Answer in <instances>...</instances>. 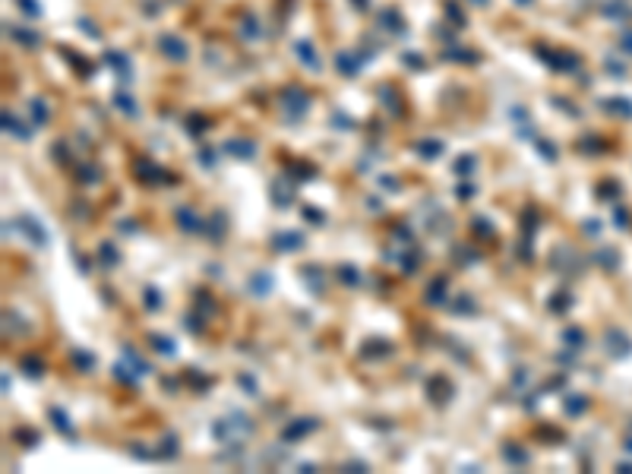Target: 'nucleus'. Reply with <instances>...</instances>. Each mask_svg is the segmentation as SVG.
<instances>
[{
  "mask_svg": "<svg viewBox=\"0 0 632 474\" xmlns=\"http://www.w3.org/2000/svg\"><path fill=\"white\" fill-rule=\"evenodd\" d=\"M272 244H275V250H282V253H294V250L304 247V234L301 231H282V234L272 237Z\"/></svg>",
  "mask_w": 632,
  "mask_h": 474,
  "instance_id": "1",
  "label": "nucleus"
},
{
  "mask_svg": "<svg viewBox=\"0 0 632 474\" xmlns=\"http://www.w3.org/2000/svg\"><path fill=\"white\" fill-rule=\"evenodd\" d=\"M316 427H320V421H313V417H301V421H294V424H288L282 436H285V440H291V443H294V440H301V436L313 433Z\"/></svg>",
  "mask_w": 632,
  "mask_h": 474,
  "instance_id": "2",
  "label": "nucleus"
},
{
  "mask_svg": "<svg viewBox=\"0 0 632 474\" xmlns=\"http://www.w3.org/2000/svg\"><path fill=\"white\" fill-rule=\"evenodd\" d=\"M19 228L29 234V241H32V244H38V247H45V244H48V231H45L38 222H35L32 215H23V218H19Z\"/></svg>",
  "mask_w": 632,
  "mask_h": 474,
  "instance_id": "3",
  "label": "nucleus"
},
{
  "mask_svg": "<svg viewBox=\"0 0 632 474\" xmlns=\"http://www.w3.org/2000/svg\"><path fill=\"white\" fill-rule=\"evenodd\" d=\"M177 225H180L183 231H190V234H199V231H202V218H199L193 209L183 206V209H177Z\"/></svg>",
  "mask_w": 632,
  "mask_h": 474,
  "instance_id": "4",
  "label": "nucleus"
},
{
  "mask_svg": "<svg viewBox=\"0 0 632 474\" xmlns=\"http://www.w3.org/2000/svg\"><path fill=\"white\" fill-rule=\"evenodd\" d=\"M250 291L256 297H266L269 291H272V275H266V272H256V275L250 278Z\"/></svg>",
  "mask_w": 632,
  "mask_h": 474,
  "instance_id": "5",
  "label": "nucleus"
},
{
  "mask_svg": "<svg viewBox=\"0 0 632 474\" xmlns=\"http://www.w3.org/2000/svg\"><path fill=\"white\" fill-rule=\"evenodd\" d=\"M136 177H142L145 184H158V180H164V171H158L155 165H149V161H139V165H136Z\"/></svg>",
  "mask_w": 632,
  "mask_h": 474,
  "instance_id": "6",
  "label": "nucleus"
},
{
  "mask_svg": "<svg viewBox=\"0 0 632 474\" xmlns=\"http://www.w3.org/2000/svg\"><path fill=\"white\" fill-rule=\"evenodd\" d=\"M228 152L237 155V158H253V155H256V145L247 142V139H231V142H228Z\"/></svg>",
  "mask_w": 632,
  "mask_h": 474,
  "instance_id": "7",
  "label": "nucleus"
},
{
  "mask_svg": "<svg viewBox=\"0 0 632 474\" xmlns=\"http://www.w3.org/2000/svg\"><path fill=\"white\" fill-rule=\"evenodd\" d=\"M272 190H275V193H272L275 206H288L291 199H294V187L288 190V187H285V180H275V184H272Z\"/></svg>",
  "mask_w": 632,
  "mask_h": 474,
  "instance_id": "8",
  "label": "nucleus"
},
{
  "mask_svg": "<svg viewBox=\"0 0 632 474\" xmlns=\"http://www.w3.org/2000/svg\"><path fill=\"white\" fill-rule=\"evenodd\" d=\"M443 149H446V145H443L439 139H424V142H417V155H424V158H436V155H443Z\"/></svg>",
  "mask_w": 632,
  "mask_h": 474,
  "instance_id": "9",
  "label": "nucleus"
},
{
  "mask_svg": "<svg viewBox=\"0 0 632 474\" xmlns=\"http://www.w3.org/2000/svg\"><path fill=\"white\" fill-rule=\"evenodd\" d=\"M427 300L430 304H443L446 300V278H433L430 288H427Z\"/></svg>",
  "mask_w": 632,
  "mask_h": 474,
  "instance_id": "10",
  "label": "nucleus"
},
{
  "mask_svg": "<svg viewBox=\"0 0 632 474\" xmlns=\"http://www.w3.org/2000/svg\"><path fill=\"white\" fill-rule=\"evenodd\" d=\"M123 357H127L130 363H133V373H136V376H145L149 370H152V367H149V363H145L142 357H136V351L130 348V344H127V348H123Z\"/></svg>",
  "mask_w": 632,
  "mask_h": 474,
  "instance_id": "11",
  "label": "nucleus"
},
{
  "mask_svg": "<svg viewBox=\"0 0 632 474\" xmlns=\"http://www.w3.org/2000/svg\"><path fill=\"white\" fill-rule=\"evenodd\" d=\"M503 455H506V462H509V465H528V452H525V449H515L512 443H509V446H503Z\"/></svg>",
  "mask_w": 632,
  "mask_h": 474,
  "instance_id": "12",
  "label": "nucleus"
},
{
  "mask_svg": "<svg viewBox=\"0 0 632 474\" xmlns=\"http://www.w3.org/2000/svg\"><path fill=\"white\" fill-rule=\"evenodd\" d=\"M98 256H101V263H104L108 269H114V266L120 263V253L111 247V244H101V247H98Z\"/></svg>",
  "mask_w": 632,
  "mask_h": 474,
  "instance_id": "13",
  "label": "nucleus"
},
{
  "mask_svg": "<svg viewBox=\"0 0 632 474\" xmlns=\"http://www.w3.org/2000/svg\"><path fill=\"white\" fill-rule=\"evenodd\" d=\"M304 278H307V285H310L313 291H320V294H323V272L316 269V266H304Z\"/></svg>",
  "mask_w": 632,
  "mask_h": 474,
  "instance_id": "14",
  "label": "nucleus"
},
{
  "mask_svg": "<svg viewBox=\"0 0 632 474\" xmlns=\"http://www.w3.org/2000/svg\"><path fill=\"white\" fill-rule=\"evenodd\" d=\"M48 414H51V421H54V427H57V430H64V433H73V424H70L67 411H60V408H51Z\"/></svg>",
  "mask_w": 632,
  "mask_h": 474,
  "instance_id": "15",
  "label": "nucleus"
},
{
  "mask_svg": "<svg viewBox=\"0 0 632 474\" xmlns=\"http://www.w3.org/2000/svg\"><path fill=\"white\" fill-rule=\"evenodd\" d=\"M4 126H7L10 133H16L19 139H29V130H26V126H23L19 120H13V114H4Z\"/></svg>",
  "mask_w": 632,
  "mask_h": 474,
  "instance_id": "16",
  "label": "nucleus"
},
{
  "mask_svg": "<svg viewBox=\"0 0 632 474\" xmlns=\"http://www.w3.org/2000/svg\"><path fill=\"white\" fill-rule=\"evenodd\" d=\"M152 341H155V351L168 354V357H174V354H177V348H174V341H171V338H164V335H152Z\"/></svg>",
  "mask_w": 632,
  "mask_h": 474,
  "instance_id": "17",
  "label": "nucleus"
},
{
  "mask_svg": "<svg viewBox=\"0 0 632 474\" xmlns=\"http://www.w3.org/2000/svg\"><path fill=\"white\" fill-rule=\"evenodd\" d=\"M474 165H477L474 155H461V158L455 161V174H461V177H465V174H471V171H474Z\"/></svg>",
  "mask_w": 632,
  "mask_h": 474,
  "instance_id": "18",
  "label": "nucleus"
},
{
  "mask_svg": "<svg viewBox=\"0 0 632 474\" xmlns=\"http://www.w3.org/2000/svg\"><path fill=\"white\" fill-rule=\"evenodd\" d=\"M339 278H342L345 285H357V282H361V272H357L354 266H342V269H339Z\"/></svg>",
  "mask_w": 632,
  "mask_h": 474,
  "instance_id": "19",
  "label": "nucleus"
},
{
  "mask_svg": "<svg viewBox=\"0 0 632 474\" xmlns=\"http://www.w3.org/2000/svg\"><path fill=\"white\" fill-rule=\"evenodd\" d=\"M73 360H76L79 370H92V367H95V357L86 354V351H73Z\"/></svg>",
  "mask_w": 632,
  "mask_h": 474,
  "instance_id": "20",
  "label": "nucleus"
},
{
  "mask_svg": "<svg viewBox=\"0 0 632 474\" xmlns=\"http://www.w3.org/2000/svg\"><path fill=\"white\" fill-rule=\"evenodd\" d=\"M79 180H82V184H98V180H101V174L95 171V165H82V171H79Z\"/></svg>",
  "mask_w": 632,
  "mask_h": 474,
  "instance_id": "21",
  "label": "nucleus"
},
{
  "mask_svg": "<svg viewBox=\"0 0 632 474\" xmlns=\"http://www.w3.org/2000/svg\"><path fill=\"white\" fill-rule=\"evenodd\" d=\"M455 310H458V313H474V310H477V304H474V300H471L468 294H458V300H455Z\"/></svg>",
  "mask_w": 632,
  "mask_h": 474,
  "instance_id": "22",
  "label": "nucleus"
},
{
  "mask_svg": "<svg viewBox=\"0 0 632 474\" xmlns=\"http://www.w3.org/2000/svg\"><path fill=\"white\" fill-rule=\"evenodd\" d=\"M145 307H149V310H158V307H161V294H158L155 288H145Z\"/></svg>",
  "mask_w": 632,
  "mask_h": 474,
  "instance_id": "23",
  "label": "nucleus"
},
{
  "mask_svg": "<svg viewBox=\"0 0 632 474\" xmlns=\"http://www.w3.org/2000/svg\"><path fill=\"white\" fill-rule=\"evenodd\" d=\"M23 367H26V373H29V376H41V373H45V370H41V360H35V357H26V360H23Z\"/></svg>",
  "mask_w": 632,
  "mask_h": 474,
  "instance_id": "24",
  "label": "nucleus"
},
{
  "mask_svg": "<svg viewBox=\"0 0 632 474\" xmlns=\"http://www.w3.org/2000/svg\"><path fill=\"white\" fill-rule=\"evenodd\" d=\"M161 455H168V459H174V455H177V440H174V436L161 440Z\"/></svg>",
  "mask_w": 632,
  "mask_h": 474,
  "instance_id": "25",
  "label": "nucleus"
},
{
  "mask_svg": "<svg viewBox=\"0 0 632 474\" xmlns=\"http://www.w3.org/2000/svg\"><path fill=\"white\" fill-rule=\"evenodd\" d=\"M304 218H307L310 225H323V222H326V218H323V212H320V209H310V206L304 209Z\"/></svg>",
  "mask_w": 632,
  "mask_h": 474,
  "instance_id": "26",
  "label": "nucleus"
},
{
  "mask_svg": "<svg viewBox=\"0 0 632 474\" xmlns=\"http://www.w3.org/2000/svg\"><path fill=\"white\" fill-rule=\"evenodd\" d=\"M32 114H35V117H32L35 123H45V120H48V117H45L48 111H45V104H41V101H32Z\"/></svg>",
  "mask_w": 632,
  "mask_h": 474,
  "instance_id": "27",
  "label": "nucleus"
},
{
  "mask_svg": "<svg viewBox=\"0 0 632 474\" xmlns=\"http://www.w3.org/2000/svg\"><path fill=\"white\" fill-rule=\"evenodd\" d=\"M237 382H240V386H244V389H247L250 395H256V379H253L250 373H244V376H237Z\"/></svg>",
  "mask_w": 632,
  "mask_h": 474,
  "instance_id": "28",
  "label": "nucleus"
},
{
  "mask_svg": "<svg viewBox=\"0 0 632 474\" xmlns=\"http://www.w3.org/2000/svg\"><path fill=\"white\" fill-rule=\"evenodd\" d=\"M161 48H168L171 57H183V48H180V45H174V38H164V41H161Z\"/></svg>",
  "mask_w": 632,
  "mask_h": 474,
  "instance_id": "29",
  "label": "nucleus"
},
{
  "mask_svg": "<svg viewBox=\"0 0 632 474\" xmlns=\"http://www.w3.org/2000/svg\"><path fill=\"white\" fill-rule=\"evenodd\" d=\"M199 161H202V168H215V152H212V149H202V152H199Z\"/></svg>",
  "mask_w": 632,
  "mask_h": 474,
  "instance_id": "30",
  "label": "nucleus"
},
{
  "mask_svg": "<svg viewBox=\"0 0 632 474\" xmlns=\"http://www.w3.org/2000/svg\"><path fill=\"white\" fill-rule=\"evenodd\" d=\"M582 408H585L582 398H566V411H569V414H579Z\"/></svg>",
  "mask_w": 632,
  "mask_h": 474,
  "instance_id": "31",
  "label": "nucleus"
},
{
  "mask_svg": "<svg viewBox=\"0 0 632 474\" xmlns=\"http://www.w3.org/2000/svg\"><path fill=\"white\" fill-rule=\"evenodd\" d=\"M209 234H212V237H221V234H225V218H221V215H218V222L209 225Z\"/></svg>",
  "mask_w": 632,
  "mask_h": 474,
  "instance_id": "32",
  "label": "nucleus"
},
{
  "mask_svg": "<svg viewBox=\"0 0 632 474\" xmlns=\"http://www.w3.org/2000/svg\"><path fill=\"white\" fill-rule=\"evenodd\" d=\"M183 326H187L190 332H199V329H202V322H199V316H193V313H190L187 319H183Z\"/></svg>",
  "mask_w": 632,
  "mask_h": 474,
  "instance_id": "33",
  "label": "nucleus"
},
{
  "mask_svg": "<svg viewBox=\"0 0 632 474\" xmlns=\"http://www.w3.org/2000/svg\"><path fill=\"white\" fill-rule=\"evenodd\" d=\"M563 338H566V341H575V348H579V341H582V332H579V329H566V332H563Z\"/></svg>",
  "mask_w": 632,
  "mask_h": 474,
  "instance_id": "34",
  "label": "nucleus"
},
{
  "mask_svg": "<svg viewBox=\"0 0 632 474\" xmlns=\"http://www.w3.org/2000/svg\"><path fill=\"white\" fill-rule=\"evenodd\" d=\"M471 196H474V187H471V184H461V187H458V199H471Z\"/></svg>",
  "mask_w": 632,
  "mask_h": 474,
  "instance_id": "35",
  "label": "nucleus"
},
{
  "mask_svg": "<svg viewBox=\"0 0 632 474\" xmlns=\"http://www.w3.org/2000/svg\"><path fill=\"white\" fill-rule=\"evenodd\" d=\"M117 104L123 107V111H130V114H136V107H133V101H130L127 95H120V98H117Z\"/></svg>",
  "mask_w": 632,
  "mask_h": 474,
  "instance_id": "36",
  "label": "nucleus"
},
{
  "mask_svg": "<svg viewBox=\"0 0 632 474\" xmlns=\"http://www.w3.org/2000/svg\"><path fill=\"white\" fill-rule=\"evenodd\" d=\"M474 231H480V234H493V231H490V225H487V222H480V218H474Z\"/></svg>",
  "mask_w": 632,
  "mask_h": 474,
  "instance_id": "37",
  "label": "nucleus"
},
{
  "mask_svg": "<svg viewBox=\"0 0 632 474\" xmlns=\"http://www.w3.org/2000/svg\"><path fill=\"white\" fill-rule=\"evenodd\" d=\"M345 468H348V471H370V468H367V462H348Z\"/></svg>",
  "mask_w": 632,
  "mask_h": 474,
  "instance_id": "38",
  "label": "nucleus"
},
{
  "mask_svg": "<svg viewBox=\"0 0 632 474\" xmlns=\"http://www.w3.org/2000/svg\"><path fill=\"white\" fill-rule=\"evenodd\" d=\"M537 149H541V155H547V158H550V161H553V158H556V152H553V149H550V145H547V142H541V145H537Z\"/></svg>",
  "mask_w": 632,
  "mask_h": 474,
  "instance_id": "39",
  "label": "nucleus"
},
{
  "mask_svg": "<svg viewBox=\"0 0 632 474\" xmlns=\"http://www.w3.org/2000/svg\"><path fill=\"white\" fill-rule=\"evenodd\" d=\"M383 187H389V190H398V180H395V177H383Z\"/></svg>",
  "mask_w": 632,
  "mask_h": 474,
  "instance_id": "40",
  "label": "nucleus"
}]
</instances>
